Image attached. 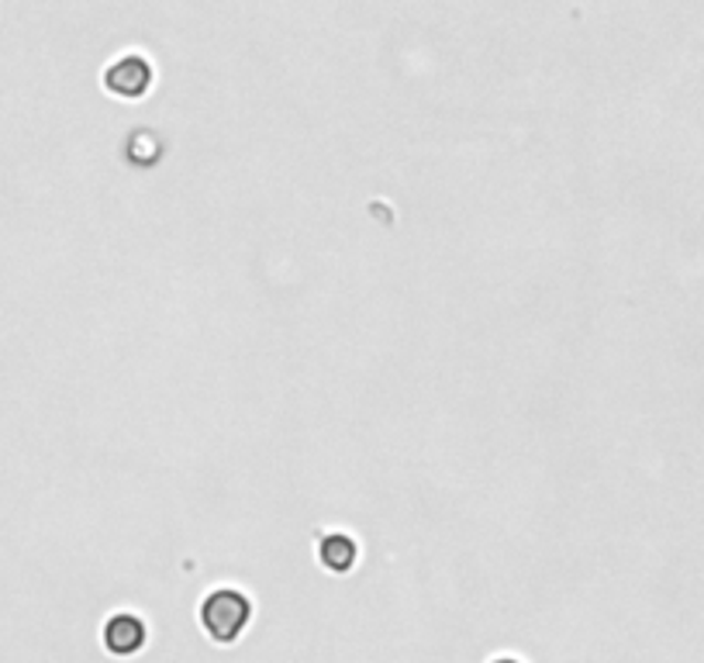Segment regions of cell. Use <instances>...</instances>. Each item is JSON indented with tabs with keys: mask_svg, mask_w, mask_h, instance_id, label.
I'll use <instances>...</instances> for the list:
<instances>
[{
	"mask_svg": "<svg viewBox=\"0 0 704 663\" xmlns=\"http://www.w3.org/2000/svg\"><path fill=\"white\" fill-rule=\"evenodd\" d=\"M249 598H242L239 591H215L204 598L201 608V622L207 629L215 643H235L242 635V629L249 626Z\"/></svg>",
	"mask_w": 704,
	"mask_h": 663,
	"instance_id": "6da1fadb",
	"label": "cell"
},
{
	"mask_svg": "<svg viewBox=\"0 0 704 663\" xmlns=\"http://www.w3.org/2000/svg\"><path fill=\"white\" fill-rule=\"evenodd\" d=\"M104 84H108V90L121 94V97H142L152 84V69L142 56H124L118 59L108 76H104Z\"/></svg>",
	"mask_w": 704,
	"mask_h": 663,
	"instance_id": "7a4b0ae2",
	"label": "cell"
},
{
	"mask_svg": "<svg viewBox=\"0 0 704 663\" xmlns=\"http://www.w3.org/2000/svg\"><path fill=\"white\" fill-rule=\"evenodd\" d=\"M104 646L115 656H132L145 646V626L136 616H115L104 626Z\"/></svg>",
	"mask_w": 704,
	"mask_h": 663,
	"instance_id": "3957f363",
	"label": "cell"
},
{
	"mask_svg": "<svg viewBox=\"0 0 704 663\" xmlns=\"http://www.w3.org/2000/svg\"><path fill=\"white\" fill-rule=\"evenodd\" d=\"M322 564L335 574H343L356 564V543L346 540V535H328L322 543Z\"/></svg>",
	"mask_w": 704,
	"mask_h": 663,
	"instance_id": "277c9868",
	"label": "cell"
},
{
	"mask_svg": "<svg viewBox=\"0 0 704 663\" xmlns=\"http://www.w3.org/2000/svg\"><path fill=\"white\" fill-rule=\"evenodd\" d=\"M494 663H521V660H511V656H501V660H494Z\"/></svg>",
	"mask_w": 704,
	"mask_h": 663,
	"instance_id": "5b68a950",
	"label": "cell"
}]
</instances>
